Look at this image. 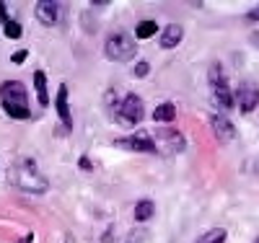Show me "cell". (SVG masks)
Wrapping results in <instances>:
<instances>
[{
  "label": "cell",
  "instance_id": "6da1fadb",
  "mask_svg": "<svg viewBox=\"0 0 259 243\" xmlns=\"http://www.w3.org/2000/svg\"><path fill=\"white\" fill-rule=\"evenodd\" d=\"M0 104H3L6 114L11 119H29L31 117L26 85L21 80H6L3 85H0Z\"/></svg>",
  "mask_w": 259,
  "mask_h": 243
},
{
  "label": "cell",
  "instance_id": "7a4b0ae2",
  "mask_svg": "<svg viewBox=\"0 0 259 243\" xmlns=\"http://www.w3.org/2000/svg\"><path fill=\"white\" fill-rule=\"evenodd\" d=\"M11 179L18 189H24L29 194H45L50 189V181L45 179V176L39 173V168L34 166V161L24 158V161H18L13 168H11Z\"/></svg>",
  "mask_w": 259,
  "mask_h": 243
},
{
  "label": "cell",
  "instance_id": "3957f363",
  "mask_svg": "<svg viewBox=\"0 0 259 243\" xmlns=\"http://www.w3.org/2000/svg\"><path fill=\"white\" fill-rule=\"evenodd\" d=\"M104 52L106 57H109L112 62H127V60H133L135 57V41L130 39L127 34H112L109 39H106L104 44Z\"/></svg>",
  "mask_w": 259,
  "mask_h": 243
},
{
  "label": "cell",
  "instance_id": "277c9868",
  "mask_svg": "<svg viewBox=\"0 0 259 243\" xmlns=\"http://www.w3.org/2000/svg\"><path fill=\"white\" fill-rule=\"evenodd\" d=\"M145 114V109H143V99L135 96V93H127L122 99V104L117 106V122L124 124V127H135Z\"/></svg>",
  "mask_w": 259,
  "mask_h": 243
},
{
  "label": "cell",
  "instance_id": "5b68a950",
  "mask_svg": "<svg viewBox=\"0 0 259 243\" xmlns=\"http://www.w3.org/2000/svg\"><path fill=\"white\" fill-rule=\"evenodd\" d=\"M153 145H156V153H168V156H174V153L184 150V137L177 129H161V132L153 135Z\"/></svg>",
  "mask_w": 259,
  "mask_h": 243
},
{
  "label": "cell",
  "instance_id": "8992f818",
  "mask_svg": "<svg viewBox=\"0 0 259 243\" xmlns=\"http://www.w3.org/2000/svg\"><path fill=\"white\" fill-rule=\"evenodd\" d=\"M117 148H127V150H135V153H156V145H153V132H135V135H130L124 140H117L114 142Z\"/></svg>",
  "mask_w": 259,
  "mask_h": 243
},
{
  "label": "cell",
  "instance_id": "52a82bcc",
  "mask_svg": "<svg viewBox=\"0 0 259 243\" xmlns=\"http://www.w3.org/2000/svg\"><path fill=\"white\" fill-rule=\"evenodd\" d=\"M34 13H36V21L45 26H55L60 16H62V6L60 3H52V0H39L34 6Z\"/></svg>",
  "mask_w": 259,
  "mask_h": 243
},
{
  "label": "cell",
  "instance_id": "ba28073f",
  "mask_svg": "<svg viewBox=\"0 0 259 243\" xmlns=\"http://www.w3.org/2000/svg\"><path fill=\"white\" fill-rule=\"evenodd\" d=\"M55 106H57V114H60V119H62V132H70V129H73V114H70L68 85H65V83L57 88V101H55Z\"/></svg>",
  "mask_w": 259,
  "mask_h": 243
},
{
  "label": "cell",
  "instance_id": "9c48e42d",
  "mask_svg": "<svg viewBox=\"0 0 259 243\" xmlns=\"http://www.w3.org/2000/svg\"><path fill=\"white\" fill-rule=\"evenodd\" d=\"M210 127H212L215 137H218L221 142H231L233 135H236V127L231 124V119L226 114H212L210 117Z\"/></svg>",
  "mask_w": 259,
  "mask_h": 243
},
{
  "label": "cell",
  "instance_id": "30bf717a",
  "mask_svg": "<svg viewBox=\"0 0 259 243\" xmlns=\"http://www.w3.org/2000/svg\"><path fill=\"white\" fill-rule=\"evenodd\" d=\"M259 104V91H256V85L254 83H244L239 88V109H241V114H251L254 109Z\"/></svg>",
  "mask_w": 259,
  "mask_h": 243
},
{
  "label": "cell",
  "instance_id": "8fae6325",
  "mask_svg": "<svg viewBox=\"0 0 259 243\" xmlns=\"http://www.w3.org/2000/svg\"><path fill=\"white\" fill-rule=\"evenodd\" d=\"M182 39H184V29H182L179 24H168V26L161 31L158 44H161V50H174L177 44H182Z\"/></svg>",
  "mask_w": 259,
  "mask_h": 243
},
{
  "label": "cell",
  "instance_id": "7c38bea8",
  "mask_svg": "<svg viewBox=\"0 0 259 243\" xmlns=\"http://www.w3.org/2000/svg\"><path fill=\"white\" fill-rule=\"evenodd\" d=\"M212 101L218 104V106L223 109V112L233 106V93H231V88H228V83H226V80L212 83Z\"/></svg>",
  "mask_w": 259,
  "mask_h": 243
},
{
  "label": "cell",
  "instance_id": "4fadbf2b",
  "mask_svg": "<svg viewBox=\"0 0 259 243\" xmlns=\"http://www.w3.org/2000/svg\"><path fill=\"white\" fill-rule=\"evenodd\" d=\"M174 117H177V106L171 104V101L158 104V106L153 109V119H156L158 124H168V122H174Z\"/></svg>",
  "mask_w": 259,
  "mask_h": 243
},
{
  "label": "cell",
  "instance_id": "5bb4252c",
  "mask_svg": "<svg viewBox=\"0 0 259 243\" xmlns=\"http://www.w3.org/2000/svg\"><path fill=\"white\" fill-rule=\"evenodd\" d=\"M34 85H36L39 106H47V104H50V96H47V73H45V70H36V73H34Z\"/></svg>",
  "mask_w": 259,
  "mask_h": 243
},
{
  "label": "cell",
  "instance_id": "9a60e30c",
  "mask_svg": "<svg viewBox=\"0 0 259 243\" xmlns=\"http://www.w3.org/2000/svg\"><path fill=\"white\" fill-rule=\"evenodd\" d=\"M153 212H156V205L150 200H140L135 205V220H138V223H148V220L153 217Z\"/></svg>",
  "mask_w": 259,
  "mask_h": 243
},
{
  "label": "cell",
  "instance_id": "2e32d148",
  "mask_svg": "<svg viewBox=\"0 0 259 243\" xmlns=\"http://www.w3.org/2000/svg\"><path fill=\"white\" fill-rule=\"evenodd\" d=\"M226 238H228L226 228H210L207 233H202L194 243H226Z\"/></svg>",
  "mask_w": 259,
  "mask_h": 243
},
{
  "label": "cell",
  "instance_id": "e0dca14e",
  "mask_svg": "<svg viewBox=\"0 0 259 243\" xmlns=\"http://www.w3.org/2000/svg\"><path fill=\"white\" fill-rule=\"evenodd\" d=\"M156 31H158L156 21H140V24L135 26V36H138V39H150Z\"/></svg>",
  "mask_w": 259,
  "mask_h": 243
},
{
  "label": "cell",
  "instance_id": "ac0fdd59",
  "mask_svg": "<svg viewBox=\"0 0 259 243\" xmlns=\"http://www.w3.org/2000/svg\"><path fill=\"white\" fill-rule=\"evenodd\" d=\"M3 29H6V36H8V39H21V34H24V29H21L18 21H8Z\"/></svg>",
  "mask_w": 259,
  "mask_h": 243
},
{
  "label": "cell",
  "instance_id": "d6986e66",
  "mask_svg": "<svg viewBox=\"0 0 259 243\" xmlns=\"http://www.w3.org/2000/svg\"><path fill=\"white\" fill-rule=\"evenodd\" d=\"M148 70H150V65H148V62H138V65H135V70H133V75H135V78H145Z\"/></svg>",
  "mask_w": 259,
  "mask_h": 243
},
{
  "label": "cell",
  "instance_id": "ffe728a7",
  "mask_svg": "<svg viewBox=\"0 0 259 243\" xmlns=\"http://www.w3.org/2000/svg\"><path fill=\"white\" fill-rule=\"evenodd\" d=\"M8 21H11V18H8V11H6V3H3V0H0V24H3V26H6V24H8Z\"/></svg>",
  "mask_w": 259,
  "mask_h": 243
},
{
  "label": "cell",
  "instance_id": "44dd1931",
  "mask_svg": "<svg viewBox=\"0 0 259 243\" xmlns=\"http://www.w3.org/2000/svg\"><path fill=\"white\" fill-rule=\"evenodd\" d=\"M26 55H29L26 50H21L18 55H13V57H11V62H16V65H21V62H24V60H26Z\"/></svg>",
  "mask_w": 259,
  "mask_h": 243
},
{
  "label": "cell",
  "instance_id": "7402d4cb",
  "mask_svg": "<svg viewBox=\"0 0 259 243\" xmlns=\"http://www.w3.org/2000/svg\"><path fill=\"white\" fill-rule=\"evenodd\" d=\"M246 21H259V6H256L254 11H249V13H246Z\"/></svg>",
  "mask_w": 259,
  "mask_h": 243
},
{
  "label": "cell",
  "instance_id": "603a6c76",
  "mask_svg": "<svg viewBox=\"0 0 259 243\" xmlns=\"http://www.w3.org/2000/svg\"><path fill=\"white\" fill-rule=\"evenodd\" d=\"M80 168H85V171H89V168H91V163H89V158H80Z\"/></svg>",
  "mask_w": 259,
  "mask_h": 243
},
{
  "label": "cell",
  "instance_id": "cb8c5ba5",
  "mask_svg": "<svg viewBox=\"0 0 259 243\" xmlns=\"http://www.w3.org/2000/svg\"><path fill=\"white\" fill-rule=\"evenodd\" d=\"M254 243H259V238H256V240H254Z\"/></svg>",
  "mask_w": 259,
  "mask_h": 243
}]
</instances>
